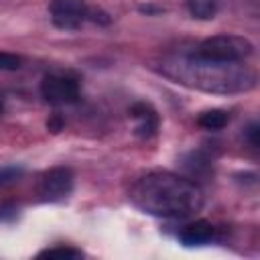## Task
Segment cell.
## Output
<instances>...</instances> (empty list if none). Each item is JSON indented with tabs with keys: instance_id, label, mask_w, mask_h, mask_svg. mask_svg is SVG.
<instances>
[{
	"instance_id": "obj_1",
	"label": "cell",
	"mask_w": 260,
	"mask_h": 260,
	"mask_svg": "<svg viewBox=\"0 0 260 260\" xmlns=\"http://www.w3.org/2000/svg\"><path fill=\"white\" fill-rule=\"evenodd\" d=\"M130 203L142 213L167 219H185L201 211L203 189L189 177L171 171H148L140 175L130 191Z\"/></svg>"
},
{
	"instance_id": "obj_2",
	"label": "cell",
	"mask_w": 260,
	"mask_h": 260,
	"mask_svg": "<svg viewBox=\"0 0 260 260\" xmlns=\"http://www.w3.org/2000/svg\"><path fill=\"white\" fill-rule=\"evenodd\" d=\"M158 71L181 85L207 93H242L258 83L256 71L244 63H215L191 53L162 59Z\"/></svg>"
},
{
	"instance_id": "obj_3",
	"label": "cell",
	"mask_w": 260,
	"mask_h": 260,
	"mask_svg": "<svg viewBox=\"0 0 260 260\" xmlns=\"http://www.w3.org/2000/svg\"><path fill=\"white\" fill-rule=\"evenodd\" d=\"M252 53L254 45L250 39L230 32L207 37L191 51V55L215 63H244L248 57H252Z\"/></svg>"
},
{
	"instance_id": "obj_4",
	"label": "cell",
	"mask_w": 260,
	"mask_h": 260,
	"mask_svg": "<svg viewBox=\"0 0 260 260\" xmlns=\"http://www.w3.org/2000/svg\"><path fill=\"white\" fill-rule=\"evenodd\" d=\"M79 79L69 73H47L41 79V95L47 104L67 106L79 100Z\"/></svg>"
},
{
	"instance_id": "obj_5",
	"label": "cell",
	"mask_w": 260,
	"mask_h": 260,
	"mask_svg": "<svg viewBox=\"0 0 260 260\" xmlns=\"http://www.w3.org/2000/svg\"><path fill=\"white\" fill-rule=\"evenodd\" d=\"M73 171L69 167H53L39 177L37 195L41 201L57 203L71 195L73 191Z\"/></svg>"
},
{
	"instance_id": "obj_6",
	"label": "cell",
	"mask_w": 260,
	"mask_h": 260,
	"mask_svg": "<svg viewBox=\"0 0 260 260\" xmlns=\"http://www.w3.org/2000/svg\"><path fill=\"white\" fill-rule=\"evenodd\" d=\"M89 4L85 0H51L49 16L61 30H79L89 22Z\"/></svg>"
},
{
	"instance_id": "obj_7",
	"label": "cell",
	"mask_w": 260,
	"mask_h": 260,
	"mask_svg": "<svg viewBox=\"0 0 260 260\" xmlns=\"http://www.w3.org/2000/svg\"><path fill=\"white\" fill-rule=\"evenodd\" d=\"M130 118L136 122L134 134L140 138H152L160 128V116L156 108L148 102H136L130 106Z\"/></svg>"
},
{
	"instance_id": "obj_8",
	"label": "cell",
	"mask_w": 260,
	"mask_h": 260,
	"mask_svg": "<svg viewBox=\"0 0 260 260\" xmlns=\"http://www.w3.org/2000/svg\"><path fill=\"white\" fill-rule=\"evenodd\" d=\"M215 236V228L205 221V219H195L191 223H187L181 232H179V242L187 248H193V246H203L207 242H211Z\"/></svg>"
},
{
	"instance_id": "obj_9",
	"label": "cell",
	"mask_w": 260,
	"mask_h": 260,
	"mask_svg": "<svg viewBox=\"0 0 260 260\" xmlns=\"http://www.w3.org/2000/svg\"><path fill=\"white\" fill-rule=\"evenodd\" d=\"M197 124L203 128V130H223L228 124H230V112L221 110V108H211V110H205L197 116Z\"/></svg>"
},
{
	"instance_id": "obj_10",
	"label": "cell",
	"mask_w": 260,
	"mask_h": 260,
	"mask_svg": "<svg viewBox=\"0 0 260 260\" xmlns=\"http://www.w3.org/2000/svg\"><path fill=\"white\" fill-rule=\"evenodd\" d=\"M187 10L197 20H213L219 6L217 0H187Z\"/></svg>"
},
{
	"instance_id": "obj_11",
	"label": "cell",
	"mask_w": 260,
	"mask_h": 260,
	"mask_svg": "<svg viewBox=\"0 0 260 260\" xmlns=\"http://www.w3.org/2000/svg\"><path fill=\"white\" fill-rule=\"evenodd\" d=\"M39 256H49V258H55V256H65V258H83V252L79 248H73V246H53V248H45L39 252Z\"/></svg>"
},
{
	"instance_id": "obj_12",
	"label": "cell",
	"mask_w": 260,
	"mask_h": 260,
	"mask_svg": "<svg viewBox=\"0 0 260 260\" xmlns=\"http://www.w3.org/2000/svg\"><path fill=\"white\" fill-rule=\"evenodd\" d=\"M22 175H24V167H20V165H4V167H0V189L10 185V183H14V181H18Z\"/></svg>"
},
{
	"instance_id": "obj_13",
	"label": "cell",
	"mask_w": 260,
	"mask_h": 260,
	"mask_svg": "<svg viewBox=\"0 0 260 260\" xmlns=\"http://www.w3.org/2000/svg\"><path fill=\"white\" fill-rule=\"evenodd\" d=\"M187 162H193V165H185L193 175H201V173H205V171L211 169L209 158L203 156L201 152H189V154H187Z\"/></svg>"
},
{
	"instance_id": "obj_14",
	"label": "cell",
	"mask_w": 260,
	"mask_h": 260,
	"mask_svg": "<svg viewBox=\"0 0 260 260\" xmlns=\"http://www.w3.org/2000/svg\"><path fill=\"white\" fill-rule=\"evenodd\" d=\"M20 65H22V59L18 55L0 51V71H16L20 69Z\"/></svg>"
},
{
	"instance_id": "obj_15",
	"label": "cell",
	"mask_w": 260,
	"mask_h": 260,
	"mask_svg": "<svg viewBox=\"0 0 260 260\" xmlns=\"http://www.w3.org/2000/svg\"><path fill=\"white\" fill-rule=\"evenodd\" d=\"M244 138L250 142L252 148H258L260 146V126H258V122H252L250 126H246Z\"/></svg>"
},
{
	"instance_id": "obj_16",
	"label": "cell",
	"mask_w": 260,
	"mask_h": 260,
	"mask_svg": "<svg viewBox=\"0 0 260 260\" xmlns=\"http://www.w3.org/2000/svg\"><path fill=\"white\" fill-rule=\"evenodd\" d=\"M89 22L106 26V24H110V22H112V16H110V14L106 12V10H102V8H95V6H91V8H89Z\"/></svg>"
},
{
	"instance_id": "obj_17",
	"label": "cell",
	"mask_w": 260,
	"mask_h": 260,
	"mask_svg": "<svg viewBox=\"0 0 260 260\" xmlns=\"http://www.w3.org/2000/svg\"><path fill=\"white\" fill-rule=\"evenodd\" d=\"M63 128H65V118H63L61 114H53V116H49V120H47V130H49V132L59 134Z\"/></svg>"
},
{
	"instance_id": "obj_18",
	"label": "cell",
	"mask_w": 260,
	"mask_h": 260,
	"mask_svg": "<svg viewBox=\"0 0 260 260\" xmlns=\"http://www.w3.org/2000/svg\"><path fill=\"white\" fill-rule=\"evenodd\" d=\"M16 213H18V209L14 205H10V203L0 205V221H10V219L16 217Z\"/></svg>"
},
{
	"instance_id": "obj_19",
	"label": "cell",
	"mask_w": 260,
	"mask_h": 260,
	"mask_svg": "<svg viewBox=\"0 0 260 260\" xmlns=\"http://www.w3.org/2000/svg\"><path fill=\"white\" fill-rule=\"evenodd\" d=\"M138 12H142V14H146V16H156V14H162L165 8L158 6V4H140V6H138Z\"/></svg>"
},
{
	"instance_id": "obj_20",
	"label": "cell",
	"mask_w": 260,
	"mask_h": 260,
	"mask_svg": "<svg viewBox=\"0 0 260 260\" xmlns=\"http://www.w3.org/2000/svg\"><path fill=\"white\" fill-rule=\"evenodd\" d=\"M2 110H4V95L0 93V112H2Z\"/></svg>"
}]
</instances>
